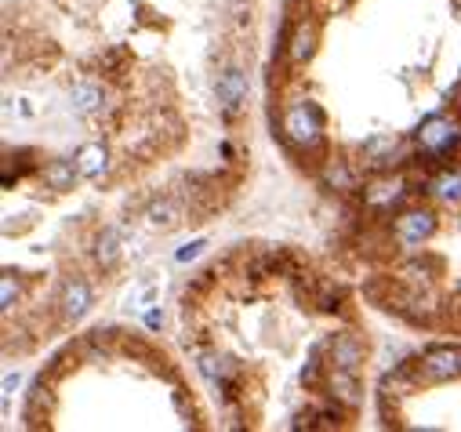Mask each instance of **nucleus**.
<instances>
[{"label":"nucleus","instance_id":"nucleus-1","mask_svg":"<svg viewBox=\"0 0 461 432\" xmlns=\"http://www.w3.org/2000/svg\"><path fill=\"white\" fill-rule=\"evenodd\" d=\"M280 128H284V135H287L291 145H298L305 153L320 149L324 145V109L316 102H309V98H301V102H294V106L284 109Z\"/></svg>","mask_w":461,"mask_h":432},{"label":"nucleus","instance_id":"nucleus-2","mask_svg":"<svg viewBox=\"0 0 461 432\" xmlns=\"http://www.w3.org/2000/svg\"><path fill=\"white\" fill-rule=\"evenodd\" d=\"M461 145V116L454 113H436L418 128V149L426 161H443Z\"/></svg>","mask_w":461,"mask_h":432},{"label":"nucleus","instance_id":"nucleus-3","mask_svg":"<svg viewBox=\"0 0 461 432\" xmlns=\"http://www.w3.org/2000/svg\"><path fill=\"white\" fill-rule=\"evenodd\" d=\"M436 232V215L433 211H421V208H414V211H403L400 218H396V225H393V237H396V244L400 247H421L429 237Z\"/></svg>","mask_w":461,"mask_h":432},{"label":"nucleus","instance_id":"nucleus-4","mask_svg":"<svg viewBox=\"0 0 461 432\" xmlns=\"http://www.w3.org/2000/svg\"><path fill=\"white\" fill-rule=\"evenodd\" d=\"M215 91H218V106L225 116H237L244 106H247V73L237 69V66H229L218 73V81H215Z\"/></svg>","mask_w":461,"mask_h":432},{"label":"nucleus","instance_id":"nucleus-5","mask_svg":"<svg viewBox=\"0 0 461 432\" xmlns=\"http://www.w3.org/2000/svg\"><path fill=\"white\" fill-rule=\"evenodd\" d=\"M403 200H407V182H403L400 175H386V178H378V182H371V185L363 189V204H367L371 211H378V215L400 208Z\"/></svg>","mask_w":461,"mask_h":432},{"label":"nucleus","instance_id":"nucleus-6","mask_svg":"<svg viewBox=\"0 0 461 432\" xmlns=\"http://www.w3.org/2000/svg\"><path fill=\"white\" fill-rule=\"evenodd\" d=\"M95 295H91V284L84 277H69L62 284V295H59V312H62V320L76 324V320H84L88 317V309H91Z\"/></svg>","mask_w":461,"mask_h":432},{"label":"nucleus","instance_id":"nucleus-7","mask_svg":"<svg viewBox=\"0 0 461 432\" xmlns=\"http://www.w3.org/2000/svg\"><path fill=\"white\" fill-rule=\"evenodd\" d=\"M461 374V349H433L421 357V381H450Z\"/></svg>","mask_w":461,"mask_h":432},{"label":"nucleus","instance_id":"nucleus-8","mask_svg":"<svg viewBox=\"0 0 461 432\" xmlns=\"http://www.w3.org/2000/svg\"><path fill=\"white\" fill-rule=\"evenodd\" d=\"M316 41H320V26H316L313 19H309V22H298V26H294V36H291V44H287L291 62H294V66L309 62L313 51H316Z\"/></svg>","mask_w":461,"mask_h":432},{"label":"nucleus","instance_id":"nucleus-9","mask_svg":"<svg viewBox=\"0 0 461 432\" xmlns=\"http://www.w3.org/2000/svg\"><path fill=\"white\" fill-rule=\"evenodd\" d=\"M360 360H363V345H360L353 334H338V338H331V367L356 371Z\"/></svg>","mask_w":461,"mask_h":432},{"label":"nucleus","instance_id":"nucleus-10","mask_svg":"<svg viewBox=\"0 0 461 432\" xmlns=\"http://www.w3.org/2000/svg\"><path fill=\"white\" fill-rule=\"evenodd\" d=\"M76 168H81L84 178H98V175L109 168V153H105V145H102V142L81 145V149H76Z\"/></svg>","mask_w":461,"mask_h":432},{"label":"nucleus","instance_id":"nucleus-11","mask_svg":"<svg viewBox=\"0 0 461 432\" xmlns=\"http://www.w3.org/2000/svg\"><path fill=\"white\" fill-rule=\"evenodd\" d=\"M331 397H334V400H341L345 407H356V404H360L356 371H341V367H331Z\"/></svg>","mask_w":461,"mask_h":432},{"label":"nucleus","instance_id":"nucleus-12","mask_svg":"<svg viewBox=\"0 0 461 432\" xmlns=\"http://www.w3.org/2000/svg\"><path fill=\"white\" fill-rule=\"evenodd\" d=\"M76 175H81V168H76V156H73V161H51V164H44V182H48V189H55V192L73 189Z\"/></svg>","mask_w":461,"mask_h":432},{"label":"nucleus","instance_id":"nucleus-13","mask_svg":"<svg viewBox=\"0 0 461 432\" xmlns=\"http://www.w3.org/2000/svg\"><path fill=\"white\" fill-rule=\"evenodd\" d=\"M433 196L440 204H450L457 208L461 204V171H443L433 178Z\"/></svg>","mask_w":461,"mask_h":432},{"label":"nucleus","instance_id":"nucleus-14","mask_svg":"<svg viewBox=\"0 0 461 432\" xmlns=\"http://www.w3.org/2000/svg\"><path fill=\"white\" fill-rule=\"evenodd\" d=\"M69 106H73V113H81V116L95 113L102 106V88L98 84H76L69 91Z\"/></svg>","mask_w":461,"mask_h":432},{"label":"nucleus","instance_id":"nucleus-15","mask_svg":"<svg viewBox=\"0 0 461 432\" xmlns=\"http://www.w3.org/2000/svg\"><path fill=\"white\" fill-rule=\"evenodd\" d=\"M117 258H121V237H117L113 229L98 232V240H95V262H98L102 269H113V265H117Z\"/></svg>","mask_w":461,"mask_h":432},{"label":"nucleus","instance_id":"nucleus-16","mask_svg":"<svg viewBox=\"0 0 461 432\" xmlns=\"http://www.w3.org/2000/svg\"><path fill=\"white\" fill-rule=\"evenodd\" d=\"M178 204L175 200H160V204H152L149 208V222L152 225H160V229H171V225H178Z\"/></svg>","mask_w":461,"mask_h":432},{"label":"nucleus","instance_id":"nucleus-17","mask_svg":"<svg viewBox=\"0 0 461 432\" xmlns=\"http://www.w3.org/2000/svg\"><path fill=\"white\" fill-rule=\"evenodd\" d=\"M15 298H19V280H15L12 272H8V277L0 280V309H4V312H12Z\"/></svg>","mask_w":461,"mask_h":432},{"label":"nucleus","instance_id":"nucleus-18","mask_svg":"<svg viewBox=\"0 0 461 432\" xmlns=\"http://www.w3.org/2000/svg\"><path fill=\"white\" fill-rule=\"evenodd\" d=\"M204 247H207L204 240H193V244H185V247H182V251L175 255V262H193V258H197V255H200Z\"/></svg>","mask_w":461,"mask_h":432},{"label":"nucleus","instance_id":"nucleus-19","mask_svg":"<svg viewBox=\"0 0 461 432\" xmlns=\"http://www.w3.org/2000/svg\"><path fill=\"white\" fill-rule=\"evenodd\" d=\"M160 324H164V312H160V309H149V312H145V327H149V331H157Z\"/></svg>","mask_w":461,"mask_h":432},{"label":"nucleus","instance_id":"nucleus-20","mask_svg":"<svg viewBox=\"0 0 461 432\" xmlns=\"http://www.w3.org/2000/svg\"><path fill=\"white\" fill-rule=\"evenodd\" d=\"M316 418H320V425H341V411L338 407L334 411H320Z\"/></svg>","mask_w":461,"mask_h":432},{"label":"nucleus","instance_id":"nucleus-21","mask_svg":"<svg viewBox=\"0 0 461 432\" xmlns=\"http://www.w3.org/2000/svg\"><path fill=\"white\" fill-rule=\"evenodd\" d=\"M15 385H19V371H15V374H8V378H4V392H12V389H15Z\"/></svg>","mask_w":461,"mask_h":432},{"label":"nucleus","instance_id":"nucleus-22","mask_svg":"<svg viewBox=\"0 0 461 432\" xmlns=\"http://www.w3.org/2000/svg\"><path fill=\"white\" fill-rule=\"evenodd\" d=\"M331 4H334V8H345V4H353V0H331Z\"/></svg>","mask_w":461,"mask_h":432}]
</instances>
